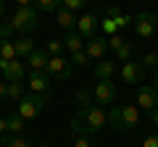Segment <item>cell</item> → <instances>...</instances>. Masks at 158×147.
I'll return each mask as SVG.
<instances>
[{
	"label": "cell",
	"mask_w": 158,
	"mask_h": 147,
	"mask_svg": "<svg viewBox=\"0 0 158 147\" xmlns=\"http://www.w3.org/2000/svg\"><path fill=\"white\" fill-rule=\"evenodd\" d=\"M108 124V116L103 113L100 105H87V108H77V113L71 116V131L74 137L79 134H95V131H100L103 126Z\"/></svg>",
	"instance_id": "obj_1"
},
{
	"label": "cell",
	"mask_w": 158,
	"mask_h": 147,
	"mask_svg": "<svg viewBox=\"0 0 158 147\" xmlns=\"http://www.w3.org/2000/svg\"><path fill=\"white\" fill-rule=\"evenodd\" d=\"M108 124L116 131H132L140 124V108L137 105H116L108 113Z\"/></svg>",
	"instance_id": "obj_2"
},
{
	"label": "cell",
	"mask_w": 158,
	"mask_h": 147,
	"mask_svg": "<svg viewBox=\"0 0 158 147\" xmlns=\"http://www.w3.org/2000/svg\"><path fill=\"white\" fill-rule=\"evenodd\" d=\"M11 29L13 32H21V34H29L34 29H40V13L34 11V6L29 8H16V13L11 16Z\"/></svg>",
	"instance_id": "obj_3"
},
{
	"label": "cell",
	"mask_w": 158,
	"mask_h": 147,
	"mask_svg": "<svg viewBox=\"0 0 158 147\" xmlns=\"http://www.w3.org/2000/svg\"><path fill=\"white\" fill-rule=\"evenodd\" d=\"M48 97H50V95H34V92H27V95L21 97V102L16 105V113L21 116L24 121H29V118H37V116L42 113V108H45Z\"/></svg>",
	"instance_id": "obj_4"
},
{
	"label": "cell",
	"mask_w": 158,
	"mask_h": 147,
	"mask_svg": "<svg viewBox=\"0 0 158 147\" xmlns=\"http://www.w3.org/2000/svg\"><path fill=\"white\" fill-rule=\"evenodd\" d=\"M158 29V13H140V16H135V32L137 37H142V40H148V37H153Z\"/></svg>",
	"instance_id": "obj_5"
},
{
	"label": "cell",
	"mask_w": 158,
	"mask_h": 147,
	"mask_svg": "<svg viewBox=\"0 0 158 147\" xmlns=\"http://www.w3.org/2000/svg\"><path fill=\"white\" fill-rule=\"evenodd\" d=\"M71 61L69 58H63V55H56V58H50L48 61V68H45V74L50 76V79H69L71 76Z\"/></svg>",
	"instance_id": "obj_6"
},
{
	"label": "cell",
	"mask_w": 158,
	"mask_h": 147,
	"mask_svg": "<svg viewBox=\"0 0 158 147\" xmlns=\"http://www.w3.org/2000/svg\"><path fill=\"white\" fill-rule=\"evenodd\" d=\"M92 97H95L98 105H111L116 100V84L113 81H98L92 87Z\"/></svg>",
	"instance_id": "obj_7"
},
{
	"label": "cell",
	"mask_w": 158,
	"mask_h": 147,
	"mask_svg": "<svg viewBox=\"0 0 158 147\" xmlns=\"http://www.w3.org/2000/svg\"><path fill=\"white\" fill-rule=\"evenodd\" d=\"M98 26H100V21H98L95 13H85V16H79V21H77V34L82 40H92L95 32H98Z\"/></svg>",
	"instance_id": "obj_8"
},
{
	"label": "cell",
	"mask_w": 158,
	"mask_h": 147,
	"mask_svg": "<svg viewBox=\"0 0 158 147\" xmlns=\"http://www.w3.org/2000/svg\"><path fill=\"white\" fill-rule=\"evenodd\" d=\"M85 53L90 61H103V55L108 53V37H92V40L85 42Z\"/></svg>",
	"instance_id": "obj_9"
},
{
	"label": "cell",
	"mask_w": 158,
	"mask_h": 147,
	"mask_svg": "<svg viewBox=\"0 0 158 147\" xmlns=\"http://www.w3.org/2000/svg\"><path fill=\"white\" fill-rule=\"evenodd\" d=\"M27 84H29V92H34V95H50V76L48 74L32 71L27 76Z\"/></svg>",
	"instance_id": "obj_10"
},
{
	"label": "cell",
	"mask_w": 158,
	"mask_h": 147,
	"mask_svg": "<svg viewBox=\"0 0 158 147\" xmlns=\"http://www.w3.org/2000/svg\"><path fill=\"white\" fill-rule=\"evenodd\" d=\"M137 105H142V110L150 113L153 108H158V92L153 84H142L140 92H137Z\"/></svg>",
	"instance_id": "obj_11"
},
{
	"label": "cell",
	"mask_w": 158,
	"mask_h": 147,
	"mask_svg": "<svg viewBox=\"0 0 158 147\" xmlns=\"http://www.w3.org/2000/svg\"><path fill=\"white\" fill-rule=\"evenodd\" d=\"M142 76H145V68L140 66V63L129 61L121 66V79L127 81V84H142Z\"/></svg>",
	"instance_id": "obj_12"
},
{
	"label": "cell",
	"mask_w": 158,
	"mask_h": 147,
	"mask_svg": "<svg viewBox=\"0 0 158 147\" xmlns=\"http://www.w3.org/2000/svg\"><path fill=\"white\" fill-rule=\"evenodd\" d=\"M24 76H27V66H24L21 61H8V66H6V71H3V79L8 81V84H16V81H21Z\"/></svg>",
	"instance_id": "obj_13"
},
{
	"label": "cell",
	"mask_w": 158,
	"mask_h": 147,
	"mask_svg": "<svg viewBox=\"0 0 158 147\" xmlns=\"http://www.w3.org/2000/svg\"><path fill=\"white\" fill-rule=\"evenodd\" d=\"M92 71H95L98 81H113V74H116V63L108 61V58H103V61H98L95 66H92Z\"/></svg>",
	"instance_id": "obj_14"
},
{
	"label": "cell",
	"mask_w": 158,
	"mask_h": 147,
	"mask_svg": "<svg viewBox=\"0 0 158 147\" xmlns=\"http://www.w3.org/2000/svg\"><path fill=\"white\" fill-rule=\"evenodd\" d=\"M48 61H50V55H48L42 47H37V50L32 53V55L27 58V63L32 66V71H37V74H45V68H48Z\"/></svg>",
	"instance_id": "obj_15"
},
{
	"label": "cell",
	"mask_w": 158,
	"mask_h": 147,
	"mask_svg": "<svg viewBox=\"0 0 158 147\" xmlns=\"http://www.w3.org/2000/svg\"><path fill=\"white\" fill-rule=\"evenodd\" d=\"M56 21H58V26H63L66 32H77V21H79V16L77 13H71V11H66V8H58V13H56Z\"/></svg>",
	"instance_id": "obj_16"
},
{
	"label": "cell",
	"mask_w": 158,
	"mask_h": 147,
	"mask_svg": "<svg viewBox=\"0 0 158 147\" xmlns=\"http://www.w3.org/2000/svg\"><path fill=\"white\" fill-rule=\"evenodd\" d=\"M13 47H16V58H19V61L29 58L34 50H37V45H34L32 37H21V40H16V42H13Z\"/></svg>",
	"instance_id": "obj_17"
},
{
	"label": "cell",
	"mask_w": 158,
	"mask_h": 147,
	"mask_svg": "<svg viewBox=\"0 0 158 147\" xmlns=\"http://www.w3.org/2000/svg\"><path fill=\"white\" fill-rule=\"evenodd\" d=\"M6 121H8V134H11V137H19L24 129H27V121H24L16 110H13V113H8Z\"/></svg>",
	"instance_id": "obj_18"
},
{
	"label": "cell",
	"mask_w": 158,
	"mask_h": 147,
	"mask_svg": "<svg viewBox=\"0 0 158 147\" xmlns=\"http://www.w3.org/2000/svg\"><path fill=\"white\" fill-rule=\"evenodd\" d=\"M63 47H66L71 55H74V53H82V50H85V40H82L77 32H69L66 37H63Z\"/></svg>",
	"instance_id": "obj_19"
},
{
	"label": "cell",
	"mask_w": 158,
	"mask_h": 147,
	"mask_svg": "<svg viewBox=\"0 0 158 147\" xmlns=\"http://www.w3.org/2000/svg\"><path fill=\"white\" fill-rule=\"evenodd\" d=\"M92 100H95V97H92V89H90V87H79V89H77V95H74V102H77L79 108L92 105Z\"/></svg>",
	"instance_id": "obj_20"
},
{
	"label": "cell",
	"mask_w": 158,
	"mask_h": 147,
	"mask_svg": "<svg viewBox=\"0 0 158 147\" xmlns=\"http://www.w3.org/2000/svg\"><path fill=\"white\" fill-rule=\"evenodd\" d=\"M0 61H16V47L11 40H0Z\"/></svg>",
	"instance_id": "obj_21"
},
{
	"label": "cell",
	"mask_w": 158,
	"mask_h": 147,
	"mask_svg": "<svg viewBox=\"0 0 158 147\" xmlns=\"http://www.w3.org/2000/svg\"><path fill=\"white\" fill-rule=\"evenodd\" d=\"M58 8H61L58 0H37L34 11H37V13H58Z\"/></svg>",
	"instance_id": "obj_22"
},
{
	"label": "cell",
	"mask_w": 158,
	"mask_h": 147,
	"mask_svg": "<svg viewBox=\"0 0 158 147\" xmlns=\"http://www.w3.org/2000/svg\"><path fill=\"white\" fill-rule=\"evenodd\" d=\"M27 95V92H24V84L21 81H16V84H8V100H16V102H21V97Z\"/></svg>",
	"instance_id": "obj_23"
},
{
	"label": "cell",
	"mask_w": 158,
	"mask_h": 147,
	"mask_svg": "<svg viewBox=\"0 0 158 147\" xmlns=\"http://www.w3.org/2000/svg\"><path fill=\"white\" fill-rule=\"evenodd\" d=\"M74 147H100V145H98V139L92 134H79V137H74Z\"/></svg>",
	"instance_id": "obj_24"
},
{
	"label": "cell",
	"mask_w": 158,
	"mask_h": 147,
	"mask_svg": "<svg viewBox=\"0 0 158 147\" xmlns=\"http://www.w3.org/2000/svg\"><path fill=\"white\" fill-rule=\"evenodd\" d=\"M63 50H66V47H63V40H50V42H48V45H45V53H48V55H50V58L61 55Z\"/></svg>",
	"instance_id": "obj_25"
},
{
	"label": "cell",
	"mask_w": 158,
	"mask_h": 147,
	"mask_svg": "<svg viewBox=\"0 0 158 147\" xmlns=\"http://www.w3.org/2000/svg\"><path fill=\"white\" fill-rule=\"evenodd\" d=\"M116 58H118V61H121V63H129L132 61V45H129V42H121V47H118V50H116Z\"/></svg>",
	"instance_id": "obj_26"
},
{
	"label": "cell",
	"mask_w": 158,
	"mask_h": 147,
	"mask_svg": "<svg viewBox=\"0 0 158 147\" xmlns=\"http://www.w3.org/2000/svg\"><path fill=\"white\" fill-rule=\"evenodd\" d=\"M142 68H158V53H145L140 61Z\"/></svg>",
	"instance_id": "obj_27"
},
{
	"label": "cell",
	"mask_w": 158,
	"mask_h": 147,
	"mask_svg": "<svg viewBox=\"0 0 158 147\" xmlns=\"http://www.w3.org/2000/svg\"><path fill=\"white\" fill-rule=\"evenodd\" d=\"M69 61H71V66H87V63H90V58H87V53L82 50V53H74Z\"/></svg>",
	"instance_id": "obj_28"
},
{
	"label": "cell",
	"mask_w": 158,
	"mask_h": 147,
	"mask_svg": "<svg viewBox=\"0 0 158 147\" xmlns=\"http://www.w3.org/2000/svg\"><path fill=\"white\" fill-rule=\"evenodd\" d=\"M63 8H66V11H71V13H77V11H82V8H85V0H63Z\"/></svg>",
	"instance_id": "obj_29"
},
{
	"label": "cell",
	"mask_w": 158,
	"mask_h": 147,
	"mask_svg": "<svg viewBox=\"0 0 158 147\" xmlns=\"http://www.w3.org/2000/svg\"><path fill=\"white\" fill-rule=\"evenodd\" d=\"M100 29H103V32L108 34V37H113V34L118 32V29H116V24H113V18H103V24H100Z\"/></svg>",
	"instance_id": "obj_30"
},
{
	"label": "cell",
	"mask_w": 158,
	"mask_h": 147,
	"mask_svg": "<svg viewBox=\"0 0 158 147\" xmlns=\"http://www.w3.org/2000/svg\"><path fill=\"white\" fill-rule=\"evenodd\" d=\"M121 42H124V40H121L118 34H113V37H108V50H113V53H116L118 47H121Z\"/></svg>",
	"instance_id": "obj_31"
},
{
	"label": "cell",
	"mask_w": 158,
	"mask_h": 147,
	"mask_svg": "<svg viewBox=\"0 0 158 147\" xmlns=\"http://www.w3.org/2000/svg\"><path fill=\"white\" fill-rule=\"evenodd\" d=\"M8 147H32V142H29V139H24V137H13Z\"/></svg>",
	"instance_id": "obj_32"
},
{
	"label": "cell",
	"mask_w": 158,
	"mask_h": 147,
	"mask_svg": "<svg viewBox=\"0 0 158 147\" xmlns=\"http://www.w3.org/2000/svg\"><path fill=\"white\" fill-rule=\"evenodd\" d=\"M142 147H158V134H150V137H145Z\"/></svg>",
	"instance_id": "obj_33"
},
{
	"label": "cell",
	"mask_w": 158,
	"mask_h": 147,
	"mask_svg": "<svg viewBox=\"0 0 158 147\" xmlns=\"http://www.w3.org/2000/svg\"><path fill=\"white\" fill-rule=\"evenodd\" d=\"M148 118H150V124H153V126H158V108H153L150 113H148Z\"/></svg>",
	"instance_id": "obj_34"
},
{
	"label": "cell",
	"mask_w": 158,
	"mask_h": 147,
	"mask_svg": "<svg viewBox=\"0 0 158 147\" xmlns=\"http://www.w3.org/2000/svg\"><path fill=\"white\" fill-rule=\"evenodd\" d=\"M6 95H8V81L0 79V97H6Z\"/></svg>",
	"instance_id": "obj_35"
},
{
	"label": "cell",
	"mask_w": 158,
	"mask_h": 147,
	"mask_svg": "<svg viewBox=\"0 0 158 147\" xmlns=\"http://www.w3.org/2000/svg\"><path fill=\"white\" fill-rule=\"evenodd\" d=\"M8 131V121H6V116H0V134H6Z\"/></svg>",
	"instance_id": "obj_36"
},
{
	"label": "cell",
	"mask_w": 158,
	"mask_h": 147,
	"mask_svg": "<svg viewBox=\"0 0 158 147\" xmlns=\"http://www.w3.org/2000/svg\"><path fill=\"white\" fill-rule=\"evenodd\" d=\"M153 87H156V92H158V71L153 74Z\"/></svg>",
	"instance_id": "obj_37"
},
{
	"label": "cell",
	"mask_w": 158,
	"mask_h": 147,
	"mask_svg": "<svg viewBox=\"0 0 158 147\" xmlns=\"http://www.w3.org/2000/svg\"><path fill=\"white\" fill-rule=\"evenodd\" d=\"M3 13H6V3H3V0H0V16H3Z\"/></svg>",
	"instance_id": "obj_38"
},
{
	"label": "cell",
	"mask_w": 158,
	"mask_h": 147,
	"mask_svg": "<svg viewBox=\"0 0 158 147\" xmlns=\"http://www.w3.org/2000/svg\"><path fill=\"white\" fill-rule=\"evenodd\" d=\"M6 66H8V61H0V71H6Z\"/></svg>",
	"instance_id": "obj_39"
},
{
	"label": "cell",
	"mask_w": 158,
	"mask_h": 147,
	"mask_svg": "<svg viewBox=\"0 0 158 147\" xmlns=\"http://www.w3.org/2000/svg\"><path fill=\"white\" fill-rule=\"evenodd\" d=\"M40 147H53V145H50V142H40Z\"/></svg>",
	"instance_id": "obj_40"
},
{
	"label": "cell",
	"mask_w": 158,
	"mask_h": 147,
	"mask_svg": "<svg viewBox=\"0 0 158 147\" xmlns=\"http://www.w3.org/2000/svg\"><path fill=\"white\" fill-rule=\"evenodd\" d=\"M156 71H158V68H156Z\"/></svg>",
	"instance_id": "obj_41"
}]
</instances>
